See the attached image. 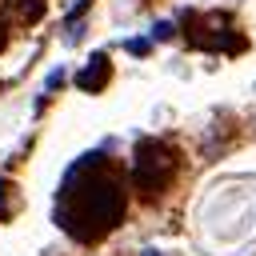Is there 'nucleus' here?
<instances>
[{"label":"nucleus","mask_w":256,"mask_h":256,"mask_svg":"<svg viewBox=\"0 0 256 256\" xmlns=\"http://www.w3.org/2000/svg\"><path fill=\"white\" fill-rule=\"evenodd\" d=\"M128 208V192H124V176L108 164L104 152H84L76 164H68L60 192H56V224L80 240H104Z\"/></svg>","instance_id":"f257e3e1"},{"label":"nucleus","mask_w":256,"mask_h":256,"mask_svg":"<svg viewBox=\"0 0 256 256\" xmlns=\"http://www.w3.org/2000/svg\"><path fill=\"white\" fill-rule=\"evenodd\" d=\"M176 164L180 160H176V148L172 144H164L156 136H144L136 144V156H132V184H136V192L144 200L164 196L168 184H172V176H176Z\"/></svg>","instance_id":"f03ea898"},{"label":"nucleus","mask_w":256,"mask_h":256,"mask_svg":"<svg viewBox=\"0 0 256 256\" xmlns=\"http://www.w3.org/2000/svg\"><path fill=\"white\" fill-rule=\"evenodd\" d=\"M108 76H112L108 56H104V52H92V56H88V64L76 72V88H80V92H100V88L108 84Z\"/></svg>","instance_id":"7ed1b4c3"},{"label":"nucleus","mask_w":256,"mask_h":256,"mask_svg":"<svg viewBox=\"0 0 256 256\" xmlns=\"http://www.w3.org/2000/svg\"><path fill=\"white\" fill-rule=\"evenodd\" d=\"M172 36H176V24L172 20H156L152 24V40H172Z\"/></svg>","instance_id":"20e7f679"},{"label":"nucleus","mask_w":256,"mask_h":256,"mask_svg":"<svg viewBox=\"0 0 256 256\" xmlns=\"http://www.w3.org/2000/svg\"><path fill=\"white\" fill-rule=\"evenodd\" d=\"M124 48H128L132 56H148V48H152V40H148V36H132V40H124Z\"/></svg>","instance_id":"39448f33"},{"label":"nucleus","mask_w":256,"mask_h":256,"mask_svg":"<svg viewBox=\"0 0 256 256\" xmlns=\"http://www.w3.org/2000/svg\"><path fill=\"white\" fill-rule=\"evenodd\" d=\"M44 12V0H20V20H36Z\"/></svg>","instance_id":"423d86ee"},{"label":"nucleus","mask_w":256,"mask_h":256,"mask_svg":"<svg viewBox=\"0 0 256 256\" xmlns=\"http://www.w3.org/2000/svg\"><path fill=\"white\" fill-rule=\"evenodd\" d=\"M60 80H64V68H52V72H48V80H44V92L60 88Z\"/></svg>","instance_id":"0eeeda50"},{"label":"nucleus","mask_w":256,"mask_h":256,"mask_svg":"<svg viewBox=\"0 0 256 256\" xmlns=\"http://www.w3.org/2000/svg\"><path fill=\"white\" fill-rule=\"evenodd\" d=\"M4 196H8V180H0V220L8 216V208H4Z\"/></svg>","instance_id":"6e6552de"},{"label":"nucleus","mask_w":256,"mask_h":256,"mask_svg":"<svg viewBox=\"0 0 256 256\" xmlns=\"http://www.w3.org/2000/svg\"><path fill=\"white\" fill-rule=\"evenodd\" d=\"M140 256H160V252H156V248H144V252H140Z\"/></svg>","instance_id":"1a4fd4ad"},{"label":"nucleus","mask_w":256,"mask_h":256,"mask_svg":"<svg viewBox=\"0 0 256 256\" xmlns=\"http://www.w3.org/2000/svg\"><path fill=\"white\" fill-rule=\"evenodd\" d=\"M0 44H4V20H0Z\"/></svg>","instance_id":"9d476101"}]
</instances>
